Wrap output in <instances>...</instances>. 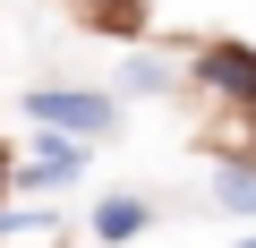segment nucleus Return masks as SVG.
<instances>
[{
    "mask_svg": "<svg viewBox=\"0 0 256 248\" xmlns=\"http://www.w3.org/2000/svg\"><path fill=\"white\" fill-rule=\"evenodd\" d=\"M205 77H214V86H239V94H256V60H248V52H214V60H205Z\"/></svg>",
    "mask_w": 256,
    "mask_h": 248,
    "instance_id": "nucleus-3",
    "label": "nucleus"
},
{
    "mask_svg": "<svg viewBox=\"0 0 256 248\" xmlns=\"http://www.w3.org/2000/svg\"><path fill=\"white\" fill-rule=\"evenodd\" d=\"M26 111L43 120V129H68V137H102V129H111V103H102V94H77V86H68V94H34Z\"/></svg>",
    "mask_w": 256,
    "mask_h": 248,
    "instance_id": "nucleus-1",
    "label": "nucleus"
},
{
    "mask_svg": "<svg viewBox=\"0 0 256 248\" xmlns=\"http://www.w3.org/2000/svg\"><path fill=\"white\" fill-rule=\"evenodd\" d=\"M137 222H146V205H137V197H111V205H102V239H128Z\"/></svg>",
    "mask_w": 256,
    "mask_h": 248,
    "instance_id": "nucleus-5",
    "label": "nucleus"
},
{
    "mask_svg": "<svg viewBox=\"0 0 256 248\" xmlns=\"http://www.w3.org/2000/svg\"><path fill=\"white\" fill-rule=\"evenodd\" d=\"M26 180H34V188H60V180H77V146H68V137H60V146H43V154L26 163Z\"/></svg>",
    "mask_w": 256,
    "mask_h": 248,
    "instance_id": "nucleus-2",
    "label": "nucleus"
},
{
    "mask_svg": "<svg viewBox=\"0 0 256 248\" xmlns=\"http://www.w3.org/2000/svg\"><path fill=\"white\" fill-rule=\"evenodd\" d=\"M239 248H256V239H239Z\"/></svg>",
    "mask_w": 256,
    "mask_h": 248,
    "instance_id": "nucleus-7",
    "label": "nucleus"
},
{
    "mask_svg": "<svg viewBox=\"0 0 256 248\" xmlns=\"http://www.w3.org/2000/svg\"><path fill=\"white\" fill-rule=\"evenodd\" d=\"M214 197H222V205H239V214H256V171H248V163H230V171L214 180Z\"/></svg>",
    "mask_w": 256,
    "mask_h": 248,
    "instance_id": "nucleus-4",
    "label": "nucleus"
},
{
    "mask_svg": "<svg viewBox=\"0 0 256 248\" xmlns=\"http://www.w3.org/2000/svg\"><path fill=\"white\" fill-rule=\"evenodd\" d=\"M86 9H111V0H86Z\"/></svg>",
    "mask_w": 256,
    "mask_h": 248,
    "instance_id": "nucleus-6",
    "label": "nucleus"
}]
</instances>
